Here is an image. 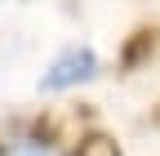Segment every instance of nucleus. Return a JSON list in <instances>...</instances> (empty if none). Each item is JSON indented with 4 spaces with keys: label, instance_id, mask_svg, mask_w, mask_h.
<instances>
[{
    "label": "nucleus",
    "instance_id": "nucleus-1",
    "mask_svg": "<svg viewBox=\"0 0 160 156\" xmlns=\"http://www.w3.org/2000/svg\"><path fill=\"white\" fill-rule=\"evenodd\" d=\"M98 71V54L89 45H71L53 58V67L40 76V89H71L80 81H89V76Z\"/></svg>",
    "mask_w": 160,
    "mask_h": 156
},
{
    "label": "nucleus",
    "instance_id": "nucleus-3",
    "mask_svg": "<svg viewBox=\"0 0 160 156\" xmlns=\"http://www.w3.org/2000/svg\"><path fill=\"white\" fill-rule=\"evenodd\" d=\"M71 156H120V143L111 138V134H85Z\"/></svg>",
    "mask_w": 160,
    "mask_h": 156
},
{
    "label": "nucleus",
    "instance_id": "nucleus-2",
    "mask_svg": "<svg viewBox=\"0 0 160 156\" xmlns=\"http://www.w3.org/2000/svg\"><path fill=\"white\" fill-rule=\"evenodd\" d=\"M151 49H156V31H151V27L133 31V36H129V45H125V54H120V67H138Z\"/></svg>",
    "mask_w": 160,
    "mask_h": 156
},
{
    "label": "nucleus",
    "instance_id": "nucleus-4",
    "mask_svg": "<svg viewBox=\"0 0 160 156\" xmlns=\"http://www.w3.org/2000/svg\"><path fill=\"white\" fill-rule=\"evenodd\" d=\"M27 156H40V152H27Z\"/></svg>",
    "mask_w": 160,
    "mask_h": 156
}]
</instances>
